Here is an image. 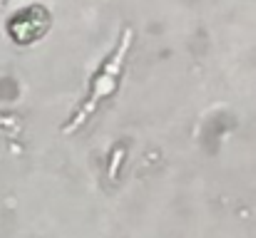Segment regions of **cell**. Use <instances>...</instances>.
Listing matches in <instances>:
<instances>
[{"label":"cell","mask_w":256,"mask_h":238,"mask_svg":"<svg viewBox=\"0 0 256 238\" xmlns=\"http://www.w3.org/2000/svg\"><path fill=\"white\" fill-rule=\"evenodd\" d=\"M130 45H132V30H124V35H122V40H120V45H117L114 55L107 60L104 70L100 72V77L94 79L92 97H90L85 104L80 107V112L75 114V119L65 127V132H68V134H70V132H75L80 124H85L87 117L97 109V104H100L102 99H107V97L117 89V77H120V72H122V65H124V57H127V52H130Z\"/></svg>","instance_id":"1"},{"label":"cell","mask_w":256,"mask_h":238,"mask_svg":"<svg viewBox=\"0 0 256 238\" xmlns=\"http://www.w3.org/2000/svg\"><path fill=\"white\" fill-rule=\"evenodd\" d=\"M122 157H124V152H122V147H117V149H114V154H112V164H110V179H114V176H117V166H120Z\"/></svg>","instance_id":"2"},{"label":"cell","mask_w":256,"mask_h":238,"mask_svg":"<svg viewBox=\"0 0 256 238\" xmlns=\"http://www.w3.org/2000/svg\"><path fill=\"white\" fill-rule=\"evenodd\" d=\"M0 5H2V0H0Z\"/></svg>","instance_id":"3"}]
</instances>
